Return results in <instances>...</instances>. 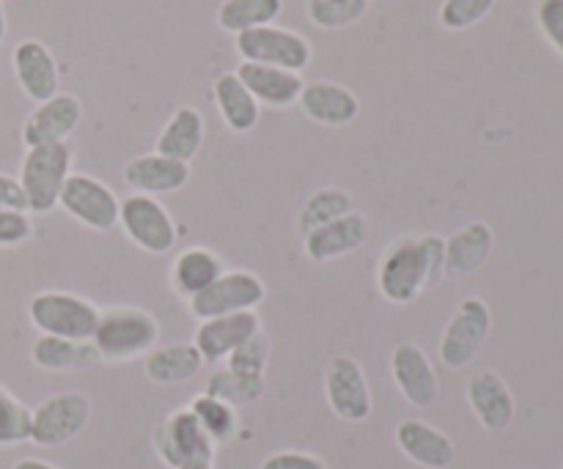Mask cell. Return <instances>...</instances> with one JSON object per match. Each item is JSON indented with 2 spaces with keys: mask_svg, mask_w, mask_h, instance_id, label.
<instances>
[{
  "mask_svg": "<svg viewBox=\"0 0 563 469\" xmlns=\"http://www.w3.org/2000/svg\"><path fill=\"white\" fill-rule=\"evenodd\" d=\"M445 278V239L443 236H418L399 239L388 247L379 261V291L394 305H410L423 289H434Z\"/></svg>",
  "mask_w": 563,
  "mask_h": 469,
  "instance_id": "obj_1",
  "label": "cell"
},
{
  "mask_svg": "<svg viewBox=\"0 0 563 469\" xmlns=\"http://www.w3.org/2000/svg\"><path fill=\"white\" fill-rule=\"evenodd\" d=\"M489 330H493V313H489L487 302L478 300V297L462 300L451 322L445 324L443 338H440V362L451 371L467 368L487 344Z\"/></svg>",
  "mask_w": 563,
  "mask_h": 469,
  "instance_id": "obj_5",
  "label": "cell"
},
{
  "mask_svg": "<svg viewBox=\"0 0 563 469\" xmlns=\"http://www.w3.org/2000/svg\"><path fill=\"white\" fill-rule=\"evenodd\" d=\"M236 77L242 80V86L256 97L258 104H269V108H289L300 99L302 77L297 71L278 69V66H264V64H251V60H242L236 66Z\"/></svg>",
  "mask_w": 563,
  "mask_h": 469,
  "instance_id": "obj_21",
  "label": "cell"
},
{
  "mask_svg": "<svg viewBox=\"0 0 563 469\" xmlns=\"http://www.w3.org/2000/svg\"><path fill=\"white\" fill-rule=\"evenodd\" d=\"M495 234L487 223H471L456 231L451 239H445V275H465L478 272L493 256Z\"/></svg>",
  "mask_w": 563,
  "mask_h": 469,
  "instance_id": "obj_24",
  "label": "cell"
},
{
  "mask_svg": "<svg viewBox=\"0 0 563 469\" xmlns=\"http://www.w3.org/2000/svg\"><path fill=\"white\" fill-rule=\"evenodd\" d=\"M119 225L130 236V242H135L141 250L152 253V256H165L176 245L174 220L154 196L135 192V196L126 198L121 203Z\"/></svg>",
  "mask_w": 563,
  "mask_h": 469,
  "instance_id": "obj_10",
  "label": "cell"
},
{
  "mask_svg": "<svg viewBox=\"0 0 563 469\" xmlns=\"http://www.w3.org/2000/svg\"><path fill=\"white\" fill-rule=\"evenodd\" d=\"M71 174V148L66 143L27 148L20 168V185L25 190L27 209L33 214H47L58 206L60 190Z\"/></svg>",
  "mask_w": 563,
  "mask_h": 469,
  "instance_id": "obj_3",
  "label": "cell"
},
{
  "mask_svg": "<svg viewBox=\"0 0 563 469\" xmlns=\"http://www.w3.org/2000/svg\"><path fill=\"white\" fill-rule=\"evenodd\" d=\"M236 53L242 55V60H251V64L278 66V69L297 71V75L311 64V44H308V38L278 25H264L236 33Z\"/></svg>",
  "mask_w": 563,
  "mask_h": 469,
  "instance_id": "obj_7",
  "label": "cell"
},
{
  "mask_svg": "<svg viewBox=\"0 0 563 469\" xmlns=\"http://www.w3.org/2000/svg\"><path fill=\"white\" fill-rule=\"evenodd\" d=\"M258 469H328V465L313 454H302V450H280V454H269Z\"/></svg>",
  "mask_w": 563,
  "mask_h": 469,
  "instance_id": "obj_39",
  "label": "cell"
},
{
  "mask_svg": "<svg viewBox=\"0 0 563 469\" xmlns=\"http://www.w3.org/2000/svg\"><path fill=\"white\" fill-rule=\"evenodd\" d=\"M539 25L553 47L563 55V0H542L539 3Z\"/></svg>",
  "mask_w": 563,
  "mask_h": 469,
  "instance_id": "obj_38",
  "label": "cell"
},
{
  "mask_svg": "<svg viewBox=\"0 0 563 469\" xmlns=\"http://www.w3.org/2000/svg\"><path fill=\"white\" fill-rule=\"evenodd\" d=\"M203 357L196 349V344H170V346H154L143 360V373L148 382L163 384V388H174V384H185L196 379L203 371Z\"/></svg>",
  "mask_w": 563,
  "mask_h": 469,
  "instance_id": "obj_23",
  "label": "cell"
},
{
  "mask_svg": "<svg viewBox=\"0 0 563 469\" xmlns=\"http://www.w3.org/2000/svg\"><path fill=\"white\" fill-rule=\"evenodd\" d=\"M203 393L234 406V410L236 406H251L264 395V377L262 373H242L225 366L207 379Z\"/></svg>",
  "mask_w": 563,
  "mask_h": 469,
  "instance_id": "obj_29",
  "label": "cell"
},
{
  "mask_svg": "<svg viewBox=\"0 0 563 469\" xmlns=\"http://www.w3.org/2000/svg\"><path fill=\"white\" fill-rule=\"evenodd\" d=\"M33 223L27 212L0 206V247H16L31 239Z\"/></svg>",
  "mask_w": 563,
  "mask_h": 469,
  "instance_id": "obj_37",
  "label": "cell"
},
{
  "mask_svg": "<svg viewBox=\"0 0 563 469\" xmlns=\"http://www.w3.org/2000/svg\"><path fill=\"white\" fill-rule=\"evenodd\" d=\"M352 212V196L346 190H339V187H324V190H317L306 201L300 212V234L308 236L311 231L322 228V225L333 223V220L344 217V214Z\"/></svg>",
  "mask_w": 563,
  "mask_h": 469,
  "instance_id": "obj_31",
  "label": "cell"
},
{
  "mask_svg": "<svg viewBox=\"0 0 563 469\" xmlns=\"http://www.w3.org/2000/svg\"><path fill=\"white\" fill-rule=\"evenodd\" d=\"M31 421L33 410H27L16 395L0 388V448L31 443Z\"/></svg>",
  "mask_w": 563,
  "mask_h": 469,
  "instance_id": "obj_34",
  "label": "cell"
},
{
  "mask_svg": "<svg viewBox=\"0 0 563 469\" xmlns=\"http://www.w3.org/2000/svg\"><path fill=\"white\" fill-rule=\"evenodd\" d=\"M82 104L71 93H55L47 102H38L36 110L22 124V143L27 148L66 143V137L80 126Z\"/></svg>",
  "mask_w": 563,
  "mask_h": 469,
  "instance_id": "obj_14",
  "label": "cell"
},
{
  "mask_svg": "<svg viewBox=\"0 0 563 469\" xmlns=\"http://www.w3.org/2000/svg\"><path fill=\"white\" fill-rule=\"evenodd\" d=\"M27 316L42 335L69 340H91L99 324L93 302L66 291H42L27 302Z\"/></svg>",
  "mask_w": 563,
  "mask_h": 469,
  "instance_id": "obj_4",
  "label": "cell"
},
{
  "mask_svg": "<svg viewBox=\"0 0 563 469\" xmlns=\"http://www.w3.org/2000/svg\"><path fill=\"white\" fill-rule=\"evenodd\" d=\"M396 445L423 469H449L456 461L454 439L423 421H401L396 426Z\"/></svg>",
  "mask_w": 563,
  "mask_h": 469,
  "instance_id": "obj_18",
  "label": "cell"
},
{
  "mask_svg": "<svg viewBox=\"0 0 563 469\" xmlns=\"http://www.w3.org/2000/svg\"><path fill=\"white\" fill-rule=\"evenodd\" d=\"M58 206L91 231H110L119 225L121 201L108 185L88 174H69Z\"/></svg>",
  "mask_w": 563,
  "mask_h": 469,
  "instance_id": "obj_8",
  "label": "cell"
},
{
  "mask_svg": "<svg viewBox=\"0 0 563 469\" xmlns=\"http://www.w3.org/2000/svg\"><path fill=\"white\" fill-rule=\"evenodd\" d=\"M223 272V261H220L212 250H207V247H190V250H185L174 261L170 283H174V289L179 291L181 297L192 300V297H198L201 291H207Z\"/></svg>",
  "mask_w": 563,
  "mask_h": 469,
  "instance_id": "obj_28",
  "label": "cell"
},
{
  "mask_svg": "<svg viewBox=\"0 0 563 469\" xmlns=\"http://www.w3.org/2000/svg\"><path fill=\"white\" fill-rule=\"evenodd\" d=\"M498 0H443L440 5V22L449 31H467L478 25L493 11Z\"/></svg>",
  "mask_w": 563,
  "mask_h": 469,
  "instance_id": "obj_35",
  "label": "cell"
},
{
  "mask_svg": "<svg viewBox=\"0 0 563 469\" xmlns=\"http://www.w3.org/2000/svg\"><path fill=\"white\" fill-rule=\"evenodd\" d=\"M258 330H262V319L256 316V311L229 313V316L203 319L192 344L201 351L203 362H220L229 360L231 351L245 344Z\"/></svg>",
  "mask_w": 563,
  "mask_h": 469,
  "instance_id": "obj_17",
  "label": "cell"
},
{
  "mask_svg": "<svg viewBox=\"0 0 563 469\" xmlns=\"http://www.w3.org/2000/svg\"><path fill=\"white\" fill-rule=\"evenodd\" d=\"M91 421V401L82 393H55L33 410L31 443L38 448H60L80 437Z\"/></svg>",
  "mask_w": 563,
  "mask_h": 469,
  "instance_id": "obj_6",
  "label": "cell"
},
{
  "mask_svg": "<svg viewBox=\"0 0 563 469\" xmlns=\"http://www.w3.org/2000/svg\"><path fill=\"white\" fill-rule=\"evenodd\" d=\"M5 31H9V22H5V9L3 3H0V44L5 42Z\"/></svg>",
  "mask_w": 563,
  "mask_h": 469,
  "instance_id": "obj_42",
  "label": "cell"
},
{
  "mask_svg": "<svg viewBox=\"0 0 563 469\" xmlns=\"http://www.w3.org/2000/svg\"><path fill=\"white\" fill-rule=\"evenodd\" d=\"M390 377H394L396 388L405 395L407 404H412L416 410H429V406L438 404V371L418 344L396 346L394 355H390Z\"/></svg>",
  "mask_w": 563,
  "mask_h": 469,
  "instance_id": "obj_13",
  "label": "cell"
},
{
  "mask_svg": "<svg viewBox=\"0 0 563 469\" xmlns=\"http://www.w3.org/2000/svg\"><path fill=\"white\" fill-rule=\"evenodd\" d=\"M124 181L141 196H168L190 181V163H179L157 152L141 154L126 163Z\"/></svg>",
  "mask_w": 563,
  "mask_h": 469,
  "instance_id": "obj_19",
  "label": "cell"
},
{
  "mask_svg": "<svg viewBox=\"0 0 563 469\" xmlns=\"http://www.w3.org/2000/svg\"><path fill=\"white\" fill-rule=\"evenodd\" d=\"M187 410L196 415V421L201 423V428L207 432V437L212 439L214 445H225L234 439L236 428H240V421H236L234 406L223 404V401L212 399V395L201 393L192 399V404Z\"/></svg>",
  "mask_w": 563,
  "mask_h": 469,
  "instance_id": "obj_32",
  "label": "cell"
},
{
  "mask_svg": "<svg viewBox=\"0 0 563 469\" xmlns=\"http://www.w3.org/2000/svg\"><path fill=\"white\" fill-rule=\"evenodd\" d=\"M297 102L308 119L322 126H346L361 113V102H357L355 93L339 82L328 80L308 82Z\"/></svg>",
  "mask_w": 563,
  "mask_h": 469,
  "instance_id": "obj_22",
  "label": "cell"
},
{
  "mask_svg": "<svg viewBox=\"0 0 563 469\" xmlns=\"http://www.w3.org/2000/svg\"><path fill=\"white\" fill-rule=\"evenodd\" d=\"M368 236H372V225H368V220L363 217L361 212L352 209L350 214L322 225V228L311 231V234L302 236V239H306V256L311 258L313 264H328L335 261V258L361 250L368 242Z\"/></svg>",
  "mask_w": 563,
  "mask_h": 469,
  "instance_id": "obj_16",
  "label": "cell"
},
{
  "mask_svg": "<svg viewBox=\"0 0 563 469\" xmlns=\"http://www.w3.org/2000/svg\"><path fill=\"white\" fill-rule=\"evenodd\" d=\"M467 404L489 434H500L515 421V399L495 371H482L467 382Z\"/></svg>",
  "mask_w": 563,
  "mask_h": 469,
  "instance_id": "obj_20",
  "label": "cell"
},
{
  "mask_svg": "<svg viewBox=\"0 0 563 469\" xmlns=\"http://www.w3.org/2000/svg\"><path fill=\"white\" fill-rule=\"evenodd\" d=\"M0 206L14 209V212H31L20 179H14L9 174H0Z\"/></svg>",
  "mask_w": 563,
  "mask_h": 469,
  "instance_id": "obj_40",
  "label": "cell"
},
{
  "mask_svg": "<svg viewBox=\"0 0 563 469\" xmlns=\"http://www.w3.org/2000/svg\"><path fill=\"white\" fill-rule=\"evenodd\" d=\"M267 297V286L253 272H223L207 291L192 297L190 308L198 319L229 316V313H242L258 308Z\"/></svg>",
  "mask_w": 563,
  "mask_h": 469,
  "instance_id": "obj_12",
  "label": "cell"
},
{
  "mask_svg": "<svg viewBox=\"0 0 563 469\" xmlns=\"http://www.w3.org/2000/svg\"><path fill=\"white\" fill-rule=\"evenodd\" d=\"M203 135H207L203 115L196 108H179L159 132L154 152L163 154V157L179 159V163H190L201 152Z\"/></svg>",
  "mask_w": 563,
  "mask_h": 469,
  "instance_id": "obj_27",
  "label": "cell"
},
{
  "mask_svg": "<svg viewBox=\"0 0 563 469\" xmlns=\"http://www.w3.org/2000/svg\"><path fill=\"white\" fill-rule=\"evenodd\" d=\"M284 11V0H225L218 9V25L229 33L273 25Z\"/></svg>",
  "mask_w": 563,
  "mask_h": 469,
  "instance_id": "obj_30",
  "label": "cell"
},
{
  "mask_svg": "<svg viewBox=\"0 0 563 469\" xmlns=\"http://www.w3.org/2000/svg\"><path fill=\"white\" fill-rule=\"evenodd\" d=\"M218 445L207 437L190 410H179L154 428V450L165 467L179 469L190 461H212Z\"/></svg>",
  "mask_w": 563,
  "mask_h": 469,
  "instance_id": "obj_11",
  "label": "cell"
},
{
  "mask_svg": "<svg viewBox=\"0 0 563 469\" xmlns=\"http://www.w3.org/2000/svg\"><path fill=\"white\" fill-rule=\"evenodd\" d=\"M269 355H273V344H269L267 333L264 330H258L256 335H251V338L245 340L242 346H236L234 351L229 355V368H234V371H242V373H262L267 371V362H269Z\"/></svg>",
  "mask_w": 563,
  "mask_h": 469,
  "instance_id": "obj_36",
  "label": "cell"
},
{
  "mask_svg": "<svg viewBox=\"0 0 563 469\" xmlns=\"http://www.w3.org/2000/svg\"><path fill=\"white\" fill-rule=\"evenodd\" d=\"M179 469H214V465L212 461H190V465H185Z\"/></svg>",
  "mask_w": 563,
  "mask_h": 469,
  "instance_id": "obj_43",
  "label": "cell"
},
{
  "mask_svg": "<svg viewBox=\"0 0 563 469\" xmlns=\"http://www.w3.org/2000/svg\"><path fill=\"white\" fill-rule=\"evenodd\" d=\"M11 66H14L16 82L25 91V97H31L36 104L60 93L58 64H55L53 53L36 38H25V42L16 44L14 53H11Z\"/></svg>",
  "mask_w": 563,
  "mask_h": 469,
  "instance_id": "obj_15",
  "label": "cell"
},
{
  "mask_svg": "<svg viewBox=\"0 0 563 469\" xmlns=\"http://www.w3.org/2000/svg\"><path fill=\"white\" fill-rule=\"evenodd\" d=\"M324 395L335 417L363 423L372 415V388L361 362L350 355H335L324 368Z\"/></svg>",
  "mask_w": 563,
  "mask_h": 469,
  "instance_id": "obj_9",
  "label": "cell"
},
{
  "mask_svg": "<svg viewBox=\"0 0 563 469\" xmlns=\"http://www.w3.org/2000/svg\"><path fill=\"white\" fill-rule=\"evenodd\" d=\"M31 360L36 362L42 371H86L102 362L97 346L91 340H69L55 338V335H42L33 344Z\"/></svg>",
  "mask_w": 563,
  "mask_h": 469,
  "instance_id": "obj_25",
  "label": "cell"
},
{
  "mask_svg": "<svg viewBox=\"0 0 563 469\" xmlns=\"http://www.w3.org/2000/svg\"><path fill=\"white\" fill-rule=\"evenodd\" d=\"M372 0H308V16L317 27L324 31H341L368 14Z\"/></svg>",
  "mask_w": 563,
  "mask_h": 469,
  "instance_id": "obj_33",
  "label": "cell"
},
{
  "mask_svg": "<svg viewBox=\"0 0 563 469\" xmlns=\"http://www.w3.org/2000/svg\"><path fill=\"white\" fill-rule=\"evenodd\" d=\"M159 340V324L152 313L141 308H110L99 313L91 344L108 362L135 360L148 355Z\"/></svg>",
  "mask_w": 563,
  "mask_h": 469,
  "instance_id": "obj_2",
  "label": "cell"
},
{
  "mask_svg": "<svg viewBox=\"0 0 563 469\" xmlns=\"http://www.w3.org/2000/svg\"><path fill=\"white\" fill-rule=\"evenodd\" d=\"M11 469H58V467H53L49 461H42V459H20Z\"/></svg>",
  "mask_w": 563,
  "mask_h": 469,
  "instance_id": "obj_41",
  "label": "cell"
},
{
  "mask_svg": "<svg viewBox=\"0 0 563 469\" xmlns=\"http://www.w3.org/2000/svg\"><path fill=\"white\" fill-rule=\"evenodd\" d=\"M214 102H218V110L220 115H223L225 126H229L231 132H236V135L253 132L258 119H262V104H258L256 97L242 86L236 71L220 75L218 80H214Z\"/></svg>",
  "mask_w": 563,
  "mask_h": 469,
  "instance_id": "obj_26",
  "label": "cell"
}]
</instances>
